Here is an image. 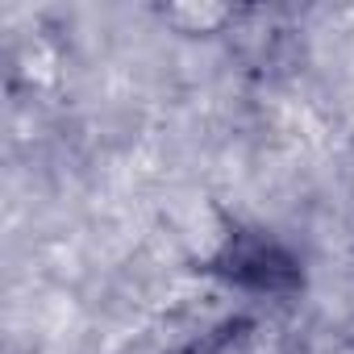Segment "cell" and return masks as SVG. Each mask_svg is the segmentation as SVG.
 <instances>
[{"label": "cell", "mask_w": 354, "mask_h": 354, "mask_svg": "<svg viewBox=\"0 0 354 354\" xmlns=\"http://www.w3.org/2000/svg\"><path fill=\"white\" fill-rule=\"evenodd\" d=\"M213 271L230 288H238L246 296H259V300H288L304 283L300 254L288 242H279L275 234H267V230L230 234L225 246L213 259Z\"/></svg>", "instance_id": "obj_1"}, {"label": "cell", "mask_w": 354, "mask_h": 354, "mask_svg": "<svg viewBox=\"0 0 354 354\" xmlns=\"http://www.w3.org/2000/svg\"><path fill=\"white\" fill-rule=\"evenodd\" d=\"M171 354H296V337L267 308H242L205 325Z\"/></svg>", "instance_id": "obj_2"}, {"label": "cell", "mask_w": 354, "mask_h": 354, "mask_svg": "<svg viewBox=\"0 0 354 354\" xmlns=\"http://www.w3.org/2000/svg\"><path fill=\"white\" fill-rule=\"evenodd\" d=\"M238 17L242 13L230 5H171V9H162V21L188 38H217L230 26H238Z\"/></svg>", "instance_id": "obj_3"}]
</instances>
